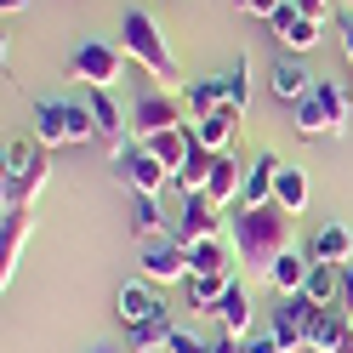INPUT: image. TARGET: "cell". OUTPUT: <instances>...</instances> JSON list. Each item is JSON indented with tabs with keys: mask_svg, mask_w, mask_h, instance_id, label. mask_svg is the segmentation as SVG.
<instances>
[{
	"mask_svg": "<svg viewBox=\"0 0 353 353\" xmlns=\"http://www.w3.org/2000/svg\"><path fill=\"white\" fill-rule=\"evenodd\" d=\"M216 223H223V211H216L205 194H183V211H176V234H171V239H183V245H194V239H211Z\"/></svg>",
	"mask_w": 353,
	"mask_h": 353,
	"instance_id": "obj_13",
	"label": "cell"
},
{
	"mask_svg": "<svg viewBox=\"0 0 353 353\" xmlns=\"http://www.w3.org/2000/svg\"><path fill=\"white\" fill-rule=\"evenodd\" d=\"M347 6H353V0H347Z\"/></svg>",
	"mask_w": 353,
	"mask_h": 353,
	"instance_id": "obj_44",
	"label": "cell"
},
{
	"mask_svg": "<svg viewBox=\"0 0 353 353\" xmlns=\"http://www.w3.org/2000/svg\"><path fill=\"white\" fill-rule=\"evenodd\" d=\"M307 256L314 262H336V268H347V256H353V234L342 223H319L314 239H307Z\"/></svg>",
	"mask_w": 353,
	"mask_h": 353,
	"instance_id": "obj_19",
	"label": "cell"
},
{
	"mask_svg": "<svg viewBox=\"0 0 353 353\" xmlns=\"http://www.w3.org/2000/svg\"><path fill=\"white\" fill-rule=\"evenodd\" d=\"M211 342H216V336H200L194 325H176V330H171V353H211Z\"/></svg>",
	"mask_w": 353,
	"mask_h": 353,
	"instance_id": "obj_33",
	"label": "cell"
},
{
	"mask_svg": "<svg viewBox=\"0 0 353 353\" xmlns=\"http://www.w3.org/2000/svg\"><path fill=\"white\" fill-rule=\"evenodd\" d=\"M336 307H353V262L342 268V302H336Z\"/></svg>",
	"mask_w": 353,
	"mask_h": 353,
	"instance_id": "obj_39",
	"label": "cell"
},
{
	"mask_svg": "<svg viewBox=\"0 0 353 353\" xmlns=\"http://www.w3.org/2000/svg\"><path fill=\"white\" fill-rule=\"evenodd\" d=\"M85 103H92V114H97V137L120 143V131H131V108H125L114 92H103V85H85Z\"/></svg>",
	"mask_w": 353,
	"mask_h": 353,
	"instance_id": "obj_16",
	"label": "cell"
},
{
	"mask_svg": "<svg viewBox=\"0 0 353 353\" xmlns=\"http://www.w3.org/2000/svg\"><path fill=\"white\" fill-rule=\"evenodd\" d=\"M114 314L125 319V330H143V325H154L165 314V302L148 291V279H131V285H120V296H114Z\"/></svg>",
	"mask_w": 353,
	"mask_h": 353,
	"instance_id": "obj_12",
	"label": "cell"
},
{
	"mask_svg": "<svg viewBox=\"0 0 353 353\" xmlns=\"http://www.w3.org/2000/svg\"><path fill=\"white\" fill-rule=\"evenodd\" d=\"M120 52H125L131 63H143V69H148V80H160L165 92L176 85V57H171V46H165L160 23H154L143 6H131V12L120 17Z\"/></svg>",
	"mask_w": 353,
	"mask_h": 353,
	"instance_id": "obj_3",
	"label": "cell"
},
{
	"mask_svg": "<svg viewBox=\"0 0 353 353\" xmlns=\"http://www.w3.org/2000/svg\"><path fill=\"white\" fill-rule=\"evenodd\" d=\"M176 92H183V103H188V120H211L216 108H223V85L216 80H183Z\"/></svg>",
	"mask_w": 353,
	"mask_h": 353,
	"instance_id": "obj_26",
	"label": "cell"
},
{
	"mask_svg": "<svg viewBox=\"0 0 353 353\" xmlns=\"http://www.w3.org/2000/svg\"><path fill=\"white\" fill-rule=\"evenodd\" d=\"M46 143L40 137H12L6 143V205H29L46 183Z\"/></svg>",
	"mask_w": 353,
	"mask_h": 353,
	"instance_id": "obj_5",
	"label": "cell"
},
{
	"mask_svg": "<svg viewBox=\"0 0 353 353\" xmlns=\"http://www.w3.org/2000/svg\"><path fill=\"white\" fill-rule=\"evenodd\" d=\"M216 319H223V330H228V336H239V342L251 336V319H256V314H251V291H245L239 279L228 285V296L216 302Z\"/></svg>",
	"mask_w": 353,
	"mask_h": 353,
	"instance_id": "obj_22",
	"label": "cell"
},
{
	"mask_svg": "<svg viewBox=\"0 0 353 353\" xmlns=\"http://www.w3.org/2000/svg\"><path fill=\"white\" fill-rule=\"evenodd\" d=\"M120 69H125V52L120 46H103V40H80L74 57H69V74L85 80V85H103V92L120 85Z\"/></svg>",
	"mask_w": 353,
	"mask_h": 353,
	"instance_id": "obj_8",
	"label": "cell"
},
{
	"mask_svg": "<svg viewBox=\"0 0 353 353\" xmlns=\"http://www.w3.org/2000/svg\"><path fill=\"white\" fill-rule=\"evenodd\" d=\"M211 171H216V154H211V148H200V143H194V154H188V165L176 171L171 183L183 188V194H205V183H211Z\"/></svg>",
	"mask_w": 353,
	"mask_h": 353,
	"instance_id": "obj_27",
	"label": "cell"
},
{
	"mask_svg": "<svg viewBox=\"0 0 353 353\" xmlns=\"http://www.w3.org/2000/svg\"><path fill=\"white\" fill-rule=\"evenodd\" d=\"M188 262H194V274H228V262H234V239H223V234L194 239V245H188Z\"/></svg>",
	"mask_w": 353,
	"mask_h": 353,
	"instance_id": "obj_24",
	"label": "cell"
},
{
	"mask_svg": "<svg viewBox=\"0 0 353 353\" xmlns=\"http://www.w3.org/2000/svg\"><path fill=\"white\" fill-rule=\"evenodd\" d=\"M211 353H245V342H239V336H228V330H223V336L211 342Z\"/></svg>",
	"mask_w": 353,
	"mask_h": 353,
	"instance_id": "obj_38",
	"label": "cell"
},
{
	"mask_svg": "<svg viewBox=\"0 0 353 353\" xmlns=\"http://www.w3.org/2000/svg\"><path fill=\"white\" fill-rule=\"evenodd\" d=\"M131 228H137L143 239H160V228H165L160 194H137V205H131Z\"/></svg>",
	"mask_w": 353,
	"mask_h": 353,
	"instance_id": "obj_31",
	"label": "cell"
},
{
	"mask_svg": "<svg viewBox=\"0 0 353 353\" xmlns=\"http://www.w3.org/2000/svg\"><path fill=\"white\" fill-rule=\"evenodd\" d=\"M330 6H336V0H296V12H302V17H319V23L330 17Z\"/></svg>",
	"mask_w": 353,
	"mask_h": 353,
	"instance_id": "obj_37",
	"label": "cell"
},
{
	"mask_svg": "<svg viewBox=\"0 0 353 353\" xmlns=\"http://www.w3.org/2000/svg\"><path fill=\"white\" fill-rule=\"evenodd\" d=\"M143 148L176 176V171L188 165V154H194V120H188V125H171V131H154V137H143Z\"/></svg>",
	"mask_w": 353,
	"mask_h": 353,
	"instance_id": "obj_14",
	"label": "cell"
},
{
	"mask_svg": "<svg viewBox=\"0 0 353 353\" xmlns=\"http://www.w3.org/2000/svg\"><path fill=\"white\" fill-rule=\"evenodd\" d=\"M92 353H120V347H92Z\"/></svg>",
	"mask_w": 353,
	"mask_h": 353,
	"instance_id": "obj_43",
	"label": "cell"
},
{
	"mask_svg": "<svg viewBox=\"0 0 353 353\" xmlns=\"http://www.w3.org/2000/svg\"><path fill=\"white\" fill-rule=\"evenodd\" d=\"M274 183H279V160H274V154H256V160L245 165L239 205H268V200H274Z\"/></svg>",
	"mask_w": 353,
	"mask_h": 353,
	"instance_id": "obj_20",
	"label": "cell"
},
{
	"mask_svg": "<svg viewBox=\"0 0 353 353\" xmlns=\"http://www.w3.org/2000/svg\"><path fill=\"white\" fill-rule=\"evenodd\" d=\"M342 52H347V63H353V17L342 23Z\"/></svg>",
	"mask_w": 353,
	"mask_h": 353,
	"instance_id": "obj_40",
	"label": "cell"
},
{
	"mask_svg": "<svg viewBox=\"0 0 353 353\" xmlns=\"http://www.w3.org/2000/svg\"><path fill=\"white\" fill-rule=\"evenodd\" d=\"M342 347H353L347 314L342 307H314L307 314V353H342Z\"/></svg>",
	"mask_w": 353,
	"mask_h": 353,
	"instance_id": "obj_11",
	"label": "cell"
},
{
	"mask_svg": "<svg viewBox=\"0 0 353 353\" xmlns=\"http://www.w3.org/2000/svg\"><path fill=\"white\" fill-rule=\"evenodd\" d=\"M319 34H325V23H319V17H296V23H291V34H285V52H291V57L314 52V46H319Z\"/></svg>",
	"mask_w": 353,
	"mask_h": 353,
	"instance_id": "obj_32",
	"label": "cell"
},
{
	"mask_svg": "<svg viewBox=\"0 0 353 353\" xmlns=\"http://www.w3.org/2000/svg\"><path fill=\"white\" fill-rule=\"evenodd\" d=\"M239 188H245V165H239V154L228 148V154H216V171H211V183H205V200L216 211H228V205H239Z\"/></svg>",
	"mask_w": 353,
	"mask_h": 353,
	"instance_id": "obj_15",
	"label": "cell"
},
{
	"mask_svg": "<svg viewBox=\"0 0 353 353\" xmlns=\"http://www.w3.org/2000/svg\"><path fill=\"white\" fill-rule=\"evenodd\" d=\"M143 279L148 285H188V274H194V262H188V245L183 239H143Z\"/></svg>",
	"mask_w": 353,
	"mask_h": 353,
	"instance_id": "obj_7",
	"label": "cell"
},
{
	"mask_svg": "<svg viewBox=\"0 0 353 353\" xmlns=\"http://www.w3.org/2000/svg\"><path fill=\"white\" fill-rule=\"evenodd\" d=\"M314 307H319V302H307L302 291H296V296H279L268 330L279 336V347H285V353H307V314H314Z\"/></svg>",
	"mask_w": 353,
	"mask_h": 353,
	"instance_id": "obj_9",
	"label": "cell"
},
{
	"mask_svg": "<svg viewBox=\"0 0 353 353\" xmlns=\"http://www.w3.org/2000/svg\"><path fill=\"white\" fill-rule=\"evenodd\" d=\"M296 17H302V12H296V0H285V6H279V12L268 17V23H274V34L285 40V34H291V23H296Z\"/></svg>",
	"mask_w": 353,
	"mask_h": 353,
	"instance_id": "obj_34",
	"label": "cell"
},
{
	"mask_svg": "<svg viewBox=\"0 0 353 353\" xmlns=\"http://www.w3.org/2000/svg\"><path fill=\"white\" fill-rule=\"evenodd\" d=\"M228 285H234V274H188V296H194V307L216 314V302L228 296Z\"/></svg>",
	"mask_w": 353,
	"mask_h": 353,
	"instance_id": "obj_28",
	"label": "cell"
},
{
	"mask_svg": "<svg viewBox=\"0 0 353 353\" xmlns=\"http://www.w3.org/2000/svg\"><path fill=\"white\" fill-rule=\"evenodd\" d=\"M234 131H239V108H216L211 120H194V143L211 148V154H228L234 148Z\"/></svg>",
	"mask_w": 353,
	"mask_h": 353,
	"instance_id": "obj_21",
	"label": "cell"
},
{
	"mask_svg": "<svg viewBox=\"0 0 353 353\" xmlns=\"http://www.w3.org/2000/svg\"><path fill=\"white\" fill-rule=\"evenodd\" d=\"M23 239H29V205H6V223H0V274H6V285H12Z\"/></svg>",
	"mask_w": 353,
	"mask_h": 353,
	"instance_id": "obj_18",
	"label": "cell"
},
{
	"mask_svg": "<svg viewBox=\"0 0 353 353\" xmlns=\"http://www.w3.org/2000/svg\"><path fill=\"white\" fill-rule=\"evenodd\" d=\"M302 296L319 302V307H336V302H342V268H336V262H314V274H307Z\"/></svg>",
	"mask_w": 353,
	"mask_h": 353,
	"instance_id": "obj_25",
	"label": "cell"
},
{
	"mask_svg": "<svg viewBox=\"0 0 353 353\" xmlns=\"http://www.w3.org/2000/svg\"><path fill=\"white\" fill-rule=\"evenodd\" d=\"M353 125V97L342 92L336 80H314V92L296 103V137H342Z\"/></svg>",
	"mask_w": 353,
	"mask_h": 353,
	"instance_id": "obj_4",
	"label": "cell"
},
{
	"mask_svg": "<svg viewBox=\"0 0 353 353\" xmlns=\"http://www.w3.org/2000/svg\"><path fill=\"white\" fill-rule=\"evenodd\" d=\"M228 239H234L239 268L268 274L274 262L291 251V211H285L279 200H268V205H239V216L228 223Z\"/></svg>",
	"mask_w": 353,
	"mask_h": 353,
	"instance_id": "obj_1",
	"label": "cell"
},
{
	"mask_svg": "<svg viewBox=\"0 0 353 353\" xmlns=\"http://www.w3.org/2000/svg\"><path fill=\"white\" fill-rule=\"evenodd\" d=\"M268 92H274L279 103H302L307 92H314V74L302 69V57H279L274 69H268Z\"/></svg>",
	"mask_w": 353,
	"mask_h": 353,
	"instance_id": "obj_17",
	"label": "cell"
},
{
	"mask_svg": "<svg viewBox=\"0 0 353 353\" xmlns=\"http://www.w3.org/2000/svg\"><path fill=\"white\" fill-rule=\"evenodd\" d=\"M114 160H120V171H125V183L137 188V194H160V188L171 183V171H165L160 160H154V154H148L143 143H137V148H125V143H120V148H114Z\"/></svg>",
	"mask_w": 353,
	"mask_h": 353,
	"instance_id": "obj_10",
	"label": "cell"
},
{
	"mask_svg": "<svg viewBox=\"0 0 353 353\" xmlns=\"http://www.w3.org/2000/svg\"><path fill=\"white\" fill-rule=\"evenodd\" d=\"M274 200H279L285 211H291V216H296V211L307 205V171H302V165H279V183H274Z\"/></svg>",
	"mask_w": 353,
	"mask_h": 353,
	"instance_id": "obj_29",
	"label": "cell"
},
{
	"mask_svg": "<svg viewBox=\"0 0 353 353\" xmlns=\"http://www.w3.org/2000/svg\"><path fill=\"white\" fill-rule=\"evenodd\" d=\"M171 125H188V103L183 92H165V85H154L131 103V131L137 137H154V131H171Z\"/></svg>",
	"mask_w": 353,
	"mask_h": 353,
	"instance_id": "obj_6",
	"label": "cell"
},
{
	"mask_svg": "<svg viewBox=\"0 0 353 353\" xmlns=\"http://www.w3.org/2000/svg\"><path fill=\"white\" fill-rule=\"evenodd\" d=\"M234 6H239V12H251V17H274L285 0H234Z\"/></svg>",
	"mask_w": 353,
	"mask_h": 353,
	"instance_id": "obj_36",
	"label": "cell"
},
{
	"mask_svg": "<svg viewBox=\"0 0 353 353\" xmlns=\"http://www.w3.org/2000/svg\"><path fill=\"white\" fill-rule=\"evenodd\" d=\"M216 85H223V108H239V114H245V103H251V63L239 57L228 74H216Z\"/></svg>",
	"mask_w": 353,
	"mask_h": 353,
	"instance_id": "obj_30",
	"label": "cell"
},
{
	"mask_svg": "<svg viewBox=\"0 0 353 353\" xmlns=\"http://www.w3.org/2000/svg\"><path fill=\"white\" fill-rule=\"evenodd\" d=\"M307 274H314V256H307V251H285L274 268H268V285H274L279 296H296L302 285H307Z\"/></svg>",
	"mask_w": 353,
	"mask_h": 353,
	"instance_id": "obj_23",
	"label": "cell"
},
{
	"mask_svg": "<svg viewBox=\"0 0 353 353\" xmlns=\"http://www.w3.org/2000/svg\"><path fill=\"white\" fill-rule=\"evenodd\" d=\"M0 6H6V12H23V6H29V0H0Z\"/></svg>",
	"mask_w": 353,
	"mask_h": 353,
	"instance_id": "obj_41",
	"label": "cell"
},
{
	"mask_svg": "<svg viewBox=\"0 0 353 353\" xmlns=\"http://www.w3.org/2000/svg\"><path fill=\"white\" fill-rule=\"evenodd\" d=\"M34 137L46 148H80L97 143V114L85 97H40L34 103Z\"/></svg>",
	"mask_w": 353,
	"mask_h": 353,
	"instance_id": "obj_2",
	"label": "cell"
},
{
	"mask_svg": "<svg viewBox=\"0 0 353 353\" xmlns=\"http://www.w3.org/2000/svg\"><path fill=\"white\" fill-rule=\"evenodd\" d=\"M245 353H285L274 330H256V336H245Z\"/></svg>",
	"mask_w": 353,
	"mask_h": 353,
	"instance_id": "obj_35",
	"label": "cell"
},
{
	"mask_svg": "<svg viewBox=\"0 0 353 353\" xmlns=\"http://www.w3.org/2000/svg\"><path fill=\"white\" fill-rule=\"evenodd\" d=\"M342 314H347V330H353V307H342Z\"/></svg>",
	"mask_w": 353,
	"mask_h": 353,
	"instance_id": "obj_42",
	"label": "cell"
}]
</instances>
